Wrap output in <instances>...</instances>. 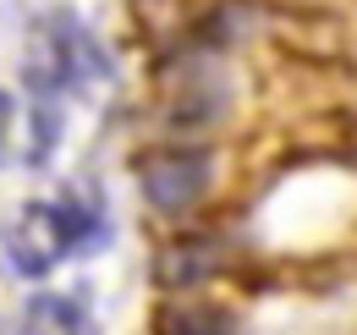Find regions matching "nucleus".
<instances>
[{
    "label": "nucleus",
    "mask_w": 357,
    "mask_h": 335,
    "mask_svg": "<svg viewBox=\"0 0 357 335\" xmlns=\"http://www.w3.org/2000/svg\"><path fill=\"white\" fill-rule=\"evenodd\" d=\"M93 237H99V214L89 204H77V198H66V204H28L6 225V258H11L17 275L39 281L66 253L89 248Z\"/></svg>",
    "instance_id": "1"
},
{
    "label": "nucleus",
    "mask_w": 357,
    "mask_h": 335,
    "mask_svg": "<svg viewBox=\"0 0 357 335\" xmlns=\"http://www.w3.org/2000/svg\"><path fill=\"white\" fill-rule=\"evenodd\" d=\"M11 126H17V99L0 88V165L11 160Z\"/></svg>",
    "instance_id": "5"
},
{
    "label": "nucleus",
    "mask_w": 357,
    "mask_h": 335,
    "mask_svg": "<svg viewBox=\"0 0 357 335\" xmlns=\"http://www.w3.org/2000/svg\"><path fill=\"white\" fill-rule=\"evenodd\" d=\"M176 335H231V325H225L220 313H187Z\"/></svg>",
    "instance_id": "4"
},
{
    "label": "nucleus",
    "mask_w": 357,
    "mask_h": 335,
    "mask_svg": "<svg viewBox=\"0 0 357 335\" xmlns=\"http://www.w3.org/2000/svg\"><path fill=\"white\" fill-rule=\"evenodd\" d=\"M11 335H83V308L45 292V297H33V302L22 308V319H17Z\"/></svg>",
    "instance_id": "3"
},
{
    "label": "nucleus",
    "mask_w": 357,
    "mask_h": 335,
    "mask_svg": "<svg viewBox=\"0 0 357 335\" xmlns=\"http://www.w3.org/2000/svg\"><path fill=\"white\" fill-rule=\"evenodd\" d=\"M209 187V154H154L143 165V198L154 209H187Z\"/></svg>",
    "instance_id": "2"
}]
</instances>
